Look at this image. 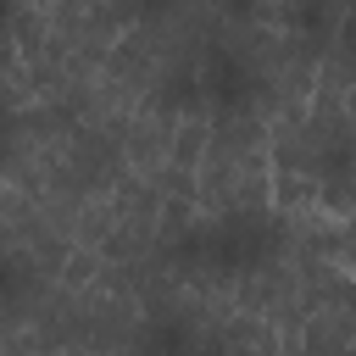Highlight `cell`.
Instances as JSON below:
<instances>
[{
	"label": "cell",
	"instance_id": "obj_1",
	"mask_svg": "<svg viewBox=\"0 0 356 356\" xmlns=\"http://www.w3.org/2000/svg\"><path fill=\"white\" fill-rule=\"evenodd\" d=\"M195 206L211 222L273 217V128L256 106H211L206 156L195 172Z\"/></svg>",
	"mask_w": 356,
	"mask_h": 356
},
{
	"label": "cell",
	"instance_id": "obj_2",
	"mask_svg": "<svg viewBox=\"0 0 356 356\" xmlns=\"http://www.w3.org/2000/svg\"><path fill=\"white\" fill-rule=\"evenodd\" d=\"M300 261H306V323H300V345L312 356H345L356 345V273L323 267L306 250H300Z\"/></svg>",
	"mask_w": 356,
	"mask_h": 356
},
{
	"label": "cell",
	"instance_id": "obj_3",
	"mask_svg": "<svg viewBox=\"0 0 356 356\" xmlns=\"http://www.w3.org/2000/svg\"><path fill=\"white\" fill-rule=\"evenodd\" d=\"M345 356H356V345H350V350H345Z\"/></svg>",
	"mask_w": 356,
	"mask_h": 356
}]
</instances>
